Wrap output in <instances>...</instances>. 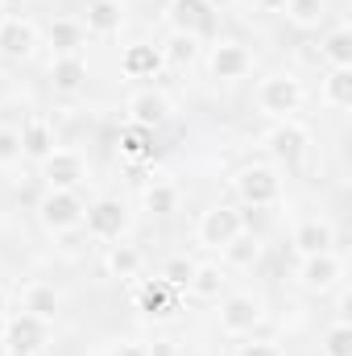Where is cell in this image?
<instances>
[{"label": "cell", "mask_w": 352, "mask_h": 356, "mask_svg": "<svg viewBox=\"0 0 352 356\" xmlns=\"http://www.w3.org/2000/svg\"><path fill=\"white\" fill-rule=\"evenodd\" d=\"M0 344H4L8 356H38L46 344H50V323L38 319V315H29V311H17V315L4 319Z\"/></svg>", "instance_id": "cell-1"}, {"label": "cell", "mask_w": 352, "mask_h": 356, "mask_svg": "<svg viewBox=\"0 0 352 356\" xmlns=\"http://www.w3.org/2000/svg\"><path fill=\"white\" fill-rule=\"evenodd\" d=\"M83 216H88V203L79 199V191H46L42 203H38V220L46 232H75L83 228Z\"/></svg>", "instance_id": "cell-2"}, {"label": "cell", "mask_w": 352, "mask_h": 356, "mask_svg": "<svg viewBox=\"0 0 352 356\" xmlns=\"http://www.w3.org/2000/svg\"><path fill=\"white\" fill-rule=\"evenodd\" d=\"M303 83L294 75H269L257 83V108L273 120H294V112L303 108Z\"/></svg>", "instance_id": "cell-3"}, {"label": "cell", "mask_w": 352, "mask_h": 356, "mask_svg": "<svg viewBox=\"0 0 352 356\" xmlns=\"http://www.w3.org/2000/svg\"><path fill=\"white\" fill-rule=\"evenodd\" d=\"M232 191L245 207H273L282 199V175L273 166H245L232 178Z\"/></svg>", "instance_id": "cell-4"}, {"label": "cell", "mask_w": 352, "mask_h": 356, "mask_svg": "<svg viewBox=\"0 0 352 356\" xmlns=\"http://www.w3.org/2000/svg\"><path fill=\"white\" fill-rule=\"evenodd\" d=\"M241 232H245V216H241L237 207H228V203L207 207V211L199 216V224H195V241H199L203 249H224V245L237 241Z\"/></svg>", "instance_id": "cell-5"}, {"label": "cell", "mask_w": 352, "mask_h": 356, "mask_svg": "<svg viewBox=\"0 0 352 356\" xmlns=\"http://www.w3.org/2000/svg\"><path fill=\"white\" fill-rule=\"evenodd\" d=\"M262 319L265 311L253 294H224L220 298V327H224V336L245 340V336H253L262 327Z\"/></svg>", "instance_id": "cell-6"}, {"label": "cell", "mask_w": 352, "mask_h": 356, "mask_svg": "<svg viewBox=\"0 0 352 356\" xmlns=\"http://www.w3.org/2000/svg\"><path fill=\"white\" fill-rule=\"evenodd\" d=\"M166 21H170V33H186L195 42L216 33V8L207 0H170Z\"/></svg>", "instance_id": "cell-7"}, {"label": "cell", "mask_w": 352, "mask_h": 356, "mask_svg": "<svg viewBox=\"0 0 352 356\" xmlns=\"http://www.w3.org/2000/svg\"><path fill=\"white\" fill-rule=\"evenodd\" d=\"M42 178L50 191H79L88 182V162L75 149H50L42 158Z\"/></svg>", "instance_id": "cell-8"}, {"label": "cell", "mask_w": 352, "mask_h": 356, "mask_svg": "<svg viewBox=\"0 0 352 356\" xmlns=\"http://www.w3.org/2000/svg\"><path fill=\"white\" fill-rule=\"evenodd\" d=\"M125 228H129V211H125V203L112 199V195L95 199L88 207V216H83V232L95 236V241H120Z\"/></svg>", "instance_id": "cell-9"}, {"label": "cell", "mask_w": 352, "mask_h": 356, "mask_svg": "<svg viewBox=\"0 0 352 356\" xmlns=\"http://www.w3.org/2000/svg\"><path fill=\"white\" fill-rule=\"evenodd\" d=\"M207 71H211V79H220V83L245 79V75L253 71V54H249L241 42H216L211 54H207Z\"/></svg>", "instance_id": "cell-10"}, {"label": "cell", "mask_w": 352, "mask_h": 356, "mask_svg": "<svg viewBox=\"0 0 352 356\" xmlns=\"http://www.w3.org/2000/svg\"><path fill=\"white\" fill-rule=\"evenodd\" d=\"M133 307L145 319H166V315H175V307H178V290L170 282H162V277H145L133 290Z\"/></svg>", "instance_id": "cell-11"}, {"label": "cell", "mask_w": 352, "mask_h": 356, "mask_svg": "<svg viewBox=\"0 0 352 356\" xmlns=\"http://www.w3.org/2000/svg\"><path fill=\"white\" fill-rule=\"evenodd\" d=\"M166 67L162 58V46H150V42H133L120 50V75L125 79H158Z\"/></svg>", "instance_id": "cell-12"}, {"label": "cell", "mask_w": 352, "mask_h": 356, "mask_svg": "<svg viewBox=\"0 0 352 356\" xmlns=\"http://www.w3.org/2000/svg\"><path fill=\"white\" fill-rule=\"evenodd\" d=\"M33 50H38V29H33V21L8 13V21L0 25V58L21 63V58H29Z\"/></svg>", "instance_id": "cell-13"}, {"label": "cell", "mask_w": 352, "mask_h": 356, "mask_svg": "<svg viewBox=\"0 0 352 356\" xmlns=\"http://www.w3.org/2000/svg\"><path fill=\"white\" fill-rule=\"evenodd\" d=\"M265 141H269V154H273L278 162H286V166H298L303 154H307V129L294 124V120H278Z\"/></svg>", "instance_id": "cell-14"}, {"label": "cell", "mask_w": 352, "mask_h": 356, "mask_svg": "<svg viewBox=\"0 0 352 356\" xmlns=\"http://www.w3.org/2000/svg\"><path fill=\"white\" fill-rule=\"evenodd\" d=\"M166 120H170V99H166L162 91L145 88L129 99V124H141V129L154 133V129H162Z\"/></svg>", "instance_id": "cell-15"}, {"label": "cell", "mask_w": 352, "mask_h": 356, "mask_svg": "<svg viewBox=\"0 0 352 356\" xmlns=\"http://www.w3.org/2000/svg\"><path fill=\"white\" fill-rule=\"evenodd\" d=\"M228 290V269L220 261H195L191 269V282H186V294L199 298V302H211V298H224Z\"/></svg>", "instance_id": "cell-16"}, {"label": "cell", "mask_w": 352, "mask_h": 356, "mask_svg": "<svg viewBox=\"0 0 352 356\" xmlns=\"http://www.w3.org/2000/svg\"><path fill=\"white\" fill-rule=\"evenodd\" d=\"M50 83H54V91H63V95L88 91V63H83L79 54H54V63H50Z\"/></svg>", "instance_id": "cell-17"}, {"label": "cell", "mask_w": 352, "mask_h": 356, "mask_svg": "<svg viewBox=\"0 0 352 356\" xmlns=\"http://www.w3.org/2000/svg\"><path fill=\"white\" fill-rule=\"evenodd\" d=\"M298 282H303L307 290H315V294L332 290V286L340 282V261H336V253H315V257H303V266H298Z\"/></svg>", "instance_id": "cell-18"}, {"label": "cell", "mask_w": 352, "mask_h": 356, "mask_svg": "<svg viewBox=\"0 0 352 356\" xmlns=\"http://www.w3.org/2000/svg\"><path fill=\"white\" fill-rule=\"evenodd\" d=\"M294 253L298 257H315V253H332V245H336V232H332V224L328 220H303L298 228H294Z\"/></svg>", "instance_id": "cell-19"}, {"label": "cell", "mask_w": 352, "mask_h": 356, "mask_svg": "<svg viewBox=\"0 0 352 356\" xmlns=\"http://www.w3.org/2000/svg\"><path fill=\"white\" fill-rule=\"evenodd\" d=\"M21 311H29V315H38V319H46V323H54L58 311H63V294H58L50 282H29L25 294H21Z\"/></svg>", "instance_id": "cell-20"}, {"label": "cell", "mask_w": 352, "mask_h": 356, "mask_svg": "<svg viewBox=\"0 0 352 356\" xmlns=\"http://www.w3.org/2000/svg\"><path fill=\"white\" fill-rule=\"evenodd\" d=\"M17 133H21V158L42 162V158L54 149V129H50V120H46V116H29Z\"/></svg>", "instance_id": "cell-21"}, {"label": "cell", "mask_w": 352, "mask_h": 356, "mask_svg": "<svg viewBox=\"0 0 352 356\" xmlns=\"http://www.w3.org/2000/svg\"><path fill=\"white\" fill-rule=\"evenodd\" d=\"M125 25V4L120 0H88V21L83 29L95 38H108V33H120Z\"/></svg>", "instance_id": "cell-22"}, {"label": "cell", "mask_w": 352, "mask_h": 356, "mask_svg": "<svg viewBox=\"0 0 352 356\" xmlns=\"http://www.w3.org/2000/svg\"><path fill=\"white\" fill-rule=\"evenodd\" d=\"M83 38H88V29H83V21H75V17H58V21H50V29H46V42H50L54 54H79Z\"/></svg>", "instance_id": "cell-23"}, {"label": "cell", "mask_w": 352, "mask_h": 356, "mask_svg": "<svg viewBox=\"0 0 352 356\" xmlns=\"http://www.w3.org/2000/svg\"><path fill=\"white\" fill-rule=\"evenodd\" d=\"M319 99L336 112H344L352 104V67H332L323 75V88H319Z\"/></svg>", "instance_id": "cell-24"}, {"label": "cell", "mask_w": 352, "mask_h": 356, "mask_svg": "<svg viewBox=\"0 0 352 356\" xmlns=\"http://www.w3.org/2000/svg\"><path fill=\"white\" fill-rule=\"evenodd\" d=\"M282 13H286V21H290L294 29L311 33V29L323 25V17H328V0H286Z\"/></svg>", "instance_id": "cell-25"}, {"label": "cell", "mask_w": 352, "mask_h": 356, "mask_svg": "<svg viewBox=\"0 0 352 356\" xmlns=\"http://www.w3.org/2000/svg\"><path fill=\"white\" fill-rule=\"evenodd\" d=\"M145 266V257H141V249L137 245H108V257H104V269L112 273V277H137Z\"/></svg>", "instance_id": "cell-26"}, {"label": "cell", "mask_w": 352, "mask_h": 356, "mask_svg": "<svg viewBox=\"0 0 352 356\" xmlns=\"http://www.w3.org/2000/svg\"><path fill=\"white\" fill-rule=\"evenodd\" d=\"M116 149H120L129 162H145V158H154V133L141 129V124H125L120 137H116Z\"/></svg>", "instance_id": "cell-27"}, {"label": "cell", "mask_w": 352, "mask_h": 356, "mask_svg": "<svg viewBox=\"0 0 352 356\" xmlns=\"http://www.w3.org/2000/svg\"><path fill=\"white\" fill-rule=\"evenodd\" d=\"M319 58L328 67H352V29L349 25H336L323 42H319Z\"/></svg>", "instance_id": "cell-28"}, {"label": "cell", "mask_w": 352, "mask_h": 356, "mask_svg": "<svg viewBox=\"0 0 352 356\" xmlns=\"http://www.w3.org/2000/svg\"><path fill=\"white\" fill-rule=\"evenodd\" d=\"M224 266H232V269H249V266H257V257H262V245H257V236L245 228L237 241H228L224 249Z\"/></svg>", "instance_id": "cell-29"}, {"label": "cell", "mask_w": 352, "mask_h": 356, "mask_svg": "<svg viewBox=\"0 0 352 356\" xmlns=\"http://www.w3.org/2000/svg\"><path fill=\"white\" fill-rule=\"evenodd\" d=\"M141 207H145L150 216H170L178 207V191L170 182H150V186L141 191Z\"/></svg>", "instance_id": "cell-30"}, {"label": "cell", "mask_w": 352, "mask_h": 356, "mask_svg": "<svg viewBox=\"0 0 352 356\" xmlns=\"http://www.w3.org/2000/svg\"><path fill=\"white\" fill-rule=\"evenodd\" d=\"M162 58H166V67H191L199 58V42L186 33H170V42L162 46Z\"/></svg>", "instance_id": "cell-31"}, {"label": "cell", "mask_w": 352, "mask_h": 356, "mask_svg": "<svg viewBox=\"0 0 352 356\" xmlns=\"http://www.w3.org/2000/svg\"><path fill=\"white\" fill-rule=\"evenodd\" d=\"M319 353H323V356H352V327L344 323V319L328 327V336H323Z\"/></svg>", "instance_id": "cell-32"}, {"label": "cell", "mask_w": 352, "mask_h": 356, "mask_svg": "<svg viewBox=\"0 0 352 356\" xmlns=\"http://www.w3.org/2000/svg\"><path fill=\"white\" fill-rule=\"evenodd\" d=\"M191 269H195V261H191V257H170V261L162 266V273H158V277H162V282H170L175 290H186Z\"/></svg>", "instance_id": "cell-33"}, {"label": "cell", "mask_w": 352, "mask_h": 356, "mask_svg": "<svg viewBox=\"0 0 352 356\" xmlns=\"http://www.w3.org/2000/svg\"><path fill=\"white\" fill-rule=\"evenodd\" d=\"M17 162H21V133L0 129V166H17Z\"/></svg>", "instance_id": "cell-34"}, {"label": "cell", "mask_w": 352, "mask_h": 356, "mask_svg": "<svg viewBox=\"0 0 352 356\" xmlns=\"http://www.w3.org/2000/svg\"><path fill=\"white\" fill-rule=\"evenodd\" d=\"M237 356H286L273 340H253V336H245V344L237 348Z\"/></svg>", "instance_id": "cell-35"}, {"label": "cell", "mask_w": 352, "mask_h": 356, "mask_svg": "<svg viewBox=\"0 0 352 356\" xmlns=\"http://www.w3.org/2000/svg\"><path fill=\"white\" fill-rule=\"evenodd\" d=\"M108 356H150V348L145 344H116Z\"/></svg>", "instance_id": "cell-36"}, {"label": "cell", "mask_w": 352, "mask_h": 356, "mask_svg": "<svg viewBox=\"0 0 352 356\" xmlns=\"http://www.w3.org/2000/svg\"><path fill=\"white\" fill-rule=\"evenodd\" d=\"M150 356H178L175 340H158V344H154V348H150Z\"/></svg>", "instance_id": "cell-37"}, {"label": "cell", "mask_w": 352, "mask_h": 356, "mask_svg": "<svg viewBox=\"0 0 352 356\" xmlns=\"http://www.w3.org/2000/svg\"><path fill=\"white\" fill-rule=\"evenodd\" d=\"M257 8H265V13H282L286 8V0H253Z\"/></svg>", "instance_id": "cell-38"}, {"label": "cell", "mask_w": 352, "mask_h": 356, "mask_svg": "<svg viewBox=\"0 0 352 356\" xmlns=\"http://www.w3.org/2000/svg\"><path fill=\"white\" fill-rule=\"evenodd\" d=\"M207 4H211V8L220 13V8H228V4H237V0H207Z\"/></svg>", "instance_id": "cell-39"}, {"label": "cell", "mask_w": 352, "mask_h": 356, "mask_svg": "<svg viewBox=\"0 0 352 356\" xmlns=\"http://www.w3.org/2000/svg\"><path fill=\"white\" fill-rule=\"evenodd\" d=\"M4 21H8V4L0 0V25H4Z\"/></svg>", "instance_id": "cell-40"}, {"label": "cell", "mask_w": 352, "mask_h": 356, "mask_svg": "<svg viewBox=\"0 0 352 356\" xmlns=\"http://www.w3.org/2000/svg\"><path fill=\"white\" fill-rule=\"evenodd\" d=\"M0 319H4V290H0Z\"/></svg>", "instance_id": "cell-41"}]
</instances>
